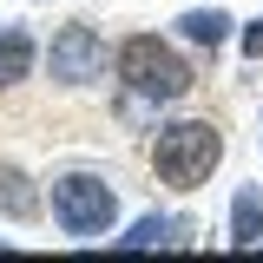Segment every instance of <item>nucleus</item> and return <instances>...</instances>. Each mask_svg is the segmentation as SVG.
<instances>
[{
    "label": "nucleus",
    "mask_w": 263,
    "mask_h": 263,
    "mask_svg": "<svg viewBox=\"0 0 263 263\" xmlns=\"http://www.w3.org/2000/svg\"><path fill=\"white\" fill-rule=\"evenodd\" d=\"M112 72H119V86H125V92L152 99V105H178V99L197 86L191 60H184L171 40H158V33H132V40H119Z\"/></svg>",
    "instance_id": "obj_2"
},
{
    "label": "nucleus",
    "mask_w": 263,
    "mask_h": 263,
    "mask_svg": "<svg viewBox=\"0 0 263 263\" xmlns=\"http://www.w3.org/2000/svg\"><path fill=\"white\" fill-rule=\"evenodd\" d=\"M53 224L66 237H105L119 224V191L99 171H60L53 178Z\"/></svg>",
    "instance_id": "obj_3"
},
{
    "label": "nucleus",
    "mask_w": 263,
    "mask_h": 263,
    "mask_svg": "<svg viewBox=\"0 0 263 263\" xmlns=\"http://www.w3.org/2000/svg\"><path fill=\"white\" fill-rule=\"evenodd\" d=\"M33 72V33L27 27H0V92H13Z\"/></svg>",
    "instance_id": "obj_7"
},
{
    "label": "nucleus",
    "mask_w": 263,
    "mask_h": 263,
    "mask_svg": "<svg viewBox=\"0 0 263 263\" xmlns=\"http://www.w3.org/2000/svg\"><path fill=\"white\" fill-rule=\"evenodd\" d=\"M46 79L66 86V92H79V86L105 79V40H99V27L72 20V27L53 33V46H46Z\"/></svg>",
    "instance_id": "obj_4"
},
{
    "label": "nucleus",
    "mask_w": 263,
    "mask_h": 263,
    "mask_svg": "<svg viewBox=\"0 0 263 263\" xmlns=\"http://www.w3.org/2000/svg\"><path fill=\"white\" fill-rule=\"evenodd\" d=\"M237 40H243V60H263V13H257L243 33H237Z\"/></svg>",
    "instance_id": "obj_10"
},
{
    "label": "nucleus",
    "mask_w": 263,
    "mask_h": 263,
    "mask_svg": "<svg viewBox=\"0 0 263 263\" xmlns=\"http://www.w3.org/2000/svg\"><path fill=\"white\" fill-rule=\"evenodd\" d=\"M184 230H191L184 217H138V224L119 237V250H164V243H178Z\"/></svg>",
    "instance_id": "obj_9"
},
{
    "label": "nucleus",
    "mask_w": 263,
    "mask_h": 263,
    "mask_svg": "<svg viewBox=\"0 0 263 263\" xmlns=\"http://www.w3.org/2000/svg\"><path fill=\"white\" fill-rule=\"evenodd\" d=\"M230 243L237 250H257L263 243V184H243L230 197Z\"/></svg>",
    "instance_id": "obj_6"
},
{
    "label": "nucleus",
    "mask_w": 263,
    "mask_h": 263,
    "mask_svg": "<svg viewBox=\"0 0 263 263\" xmlns=\"http://www.w3.org/2000/svg\"><path fill=\"white\" fill-rule=\"evenodd\" d=\"M46 204H40V191H33V178L20 171V164H0V217H13V224H33Z\"/></svg>",
    "instance_id": "obj_5"
},
{
    "label": "nucleus",
    "mask_w": 263,
    "mask_h": 263,
    "mask_svg": "<svg viewBox=\"0 0 263 263\" xmlns=\"http://www.w3.org/2000/svg\"><path fill=\"white\" fill-rule=\"evenodd\" d=\"M224 164V125L217 119H171L152 132V171L171 191H197L211 184V171Z\"/></svg>",
    "instance_id": "obj_1"
},
{
    "label": "nucleus",
    "mask_w": 263,
    "mask_h": 263,
    "mask_svg": "<svg viewBox=\"0 0 263 263\" xmlns=\"http://www.w3.org/2000/svg\"><path fill=\"white\" fill-rule=\"evenodd\" d=\"M230 27H237V20H230L224 7H191V13H178V33H184L191 46H211V53L230 40Z\"/></svg>",
    "instance_id": "obj_8"
}]
</instances>
